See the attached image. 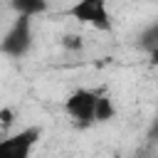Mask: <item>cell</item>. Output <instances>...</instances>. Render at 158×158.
I'll return each instance as SVG.
<instances>
[{"mask_svg": "<svg viewBox=\"0 0 158 158\" xmlns=\"http://www.w3.org/2000/svg\"><path fill=\"white\" fill-rule=\"evenodd\" d=\"M0 121L5 126H10L12 123V109H0Z\"/></svg>", "mask_w": 158, "mask_h": 158, "instance_id": "obj_9", "label": "cell"}, {"mask_svg": "<svg viewBox=\"0 0 158 158\" xmlns=\"http://www.w3.org/2000/svg\"><path fill=\"white\" fill-rule=\"evenodd\" d=\"M148 54H151V64H156V67H158V49H151Z\"/></svg>", "mask_w": 158, "mask_h": 158, "instance_id": "obj_10", "label": "cell"}, {"mask_svg": "<svg viewBox=\"0 0 158 158\" xmlns=\"http://www.w3.org/2000/svg\"><path fill=\"white\" fill-rule=\"evenodd\" d=\"M138 44L143 47V49H158V20L153 22V25H148L143 32H141V37H138Z\"/></svg>", "mask_w": 158, "mask_h": 158, "instance_id": "obj_6", "label": "cell"}, {"mask_svg": "<svg viewBox=\"0 0 158 158\" xmlns=\"http://www.w3.org/2000/svg\"><path fill=\"white\" fill-rule=\"evenodd\" d=\"M67 15L77 20L79 25H89L99 32L114 30V20H111L106 0H77L72 7H67Z\"/></svg>", "mask_w": 158, "mask_h": 158, "instance_id": "obj_1", "label": "cell"}, {"mask_svg": "<svg viewBox=\"0 0 158 158\" xmlns=\"http://www.w3.org/2000/svg\"><path fill=\"white\" fill-rule=\"evenodd\" d=\"M37 138H40L37 128H25L0 138V158H30Z\"/></svg>", "mask_w": 158, "mask_h": 158, "instance_id": "obj_4", "label": "cell"}, {"mask_svg": "<svg viewBox=\"0 0 158 158\" xmlns=\"http://www.w3.org/2000/svg\"><path fill=\"white\" fill-rule=\"evenodd\" d=\"M30 20L32 17H17L15 25L7 30V35L2 37L0 42V52L7 54V57H25L30 44H32V27H30Z\"/></svg>", "mask_w": 158, "mask_h": 158, "instance_id": "obj_3", "label": "cell"}, {"mask_svg": "<svg viewBox=\"0 0 158 158\" xmlns=\"http://www.w3.org/2000/svg\"><path fill=\"white\" fill-rule=\"evenodd\" d=\"M47 0H10V7L17 12V17H35L47 12Z\"/></svg>", "mask_w": 158, "mask_h": 158, "instance_id": "obj_5", "label": "cell"}, {"mask_svg": "<svg viewBox=\"0 0 158 158\" xmlns=\"http://www.w3.org/2000/svg\"><path fill=\"white\" fill-rule=\"evenodd\" d=\"M96 99H99V94L91 91V89H74L67 96L64 109H67V114L79 126H89V123L96 121L94 118V114H96Z\"/></svg>", "mask_w": 158, "mask_h": 158, "instance_id": "obj_2", "label": "cell"}, {"mask_svg": "<svg viewBox=\"0 0 158 158\" xmlns=\"http://www.w3.org/2000/svg\"><path fill=\"white\" fill-rule=\"evenodd\" d=\"M111 116H114L111 99H109V96H99V99H96V114H94V118H96V121H109Z\"/></svg>", "mask_w": 158, "mask_h": 158, "instance_id": "obj_7", "label": "cell"}, {"mask_svg": "<svg viewBox=\"0 0 158 158\" xmlns=\"http://www.w3.org/2000/svg\"><path fill=\"white\" fill-rule=\"evenodd\" d=\"M62 44H64V47H69V49H79V47H81V40H79L77 35H67Z\"/></svg>", "mask_w": 158, "mask_h": 158, "instance_id": "obj_8", "label": "cell"}]
</instances>
